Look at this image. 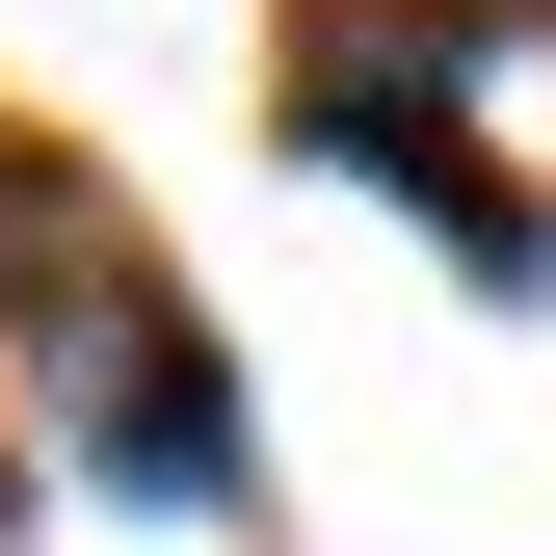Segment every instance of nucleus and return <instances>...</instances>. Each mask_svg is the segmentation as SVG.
<instances>
[{
	"label": "nucleus",
	"mask_w": 556,
	"mask_h": 556,
	"mask_svg": "<svg viewBox=\"0 0 556 556\" xmlns=\"http://www.w3.org/2000/svg\"><path fill=\"white\" fill-rule=\"evenodd\" d=\"M53 344H80V451H106V504H265V425L186 371V318L53 292Z\"/></svg>",
	"instance_id": "f257e3e1"
}]
</instances>
